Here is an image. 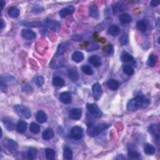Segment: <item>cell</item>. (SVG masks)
I'll return each instance as SVG.
<instances>
[{
  "mask_svg": "<svg viewBox=\"0 0 160 160\" xmlns=\"http://www.w3.org/2000/svg\"><path fill=\"white\" fill-rule=\"evenodd\" d=\"M149 104V99L144 95H138L132 99H130L127 104V109L134 111L139 108H146Z\"/></svg>",
  "mask_w": 160,
  "mask_h": 160,
  "instance_id": "1",
  "label": "cell"
},
{
  "mask_svg": "<svg viewBox=\"0 0 160 160\" xmlns=\"http://www.w3.org/2000/svg\"><path fill=\"white\" fill-rule=\"evenodd\" d=\"M108 127L109 125L106 123H101L98 125H90L87 131V133L89 136L94 137Z\"/></svg>",
  "mask_w": 160,
  "mask_h": 160,
  "instance_id": "2",
  "label": "cell"
},
{
  "mask_svg": "<svg viewBox=\"0 0 160 160\" xmlns=\"http://www.w3.org/2000/svg\"><path fill=\"white\" fill-rule=\"evenodd\" d=\"M14 109L15 113L21 118L28 119L31 116V113L30 109L26 106H23V105L17 104L16 106H14Z\"/></svg>",
  "mask_w": 160,
  "mask_h": 160,
  "instance_id": "3",
  "label": "cell"
},
{
  "mask_svg": "<svg viewBox=\"0 0 160 160\" xmlns=\"http://www.w3.org/2000/svg\"><path fill=\"white\" fill-rule=\"evenodd\" d=\"M86 108L89 112L93 114L96 118H101L103 116V113L101 111L96 104L94 103H88L86 104Z\"/></svg>",
  "mask_w": 160,
  "mask_h": 160,
  "instance_id": "4",
  "label": "cell"
},
{
  "mask_svg": "<svg viewBox=\"0 0 160 160\" xmlns=\"http://www.w3.org/2000/svg\"><path fill=\"white\" fill-rule=\"evenodd\" d=\"M4 147L11 153L16 151L18 149V144L11 139H6L3 142Z\"/></svg>",
  "mask_w": 160,
  "mask_h": 160,
  "instance_id": "5",
  "label": "cell"
},
{
  "mask_svg": "<svg viewBox=\"0 0 160 160\" xmlns=\"http://www.w3.org/2000/svg\"><path fill=\"white\" fill-rule=\"evenodd\" d=\"M70 136L75 140H79L83 136V129L80 126H74L70 133Z\"/></svg>",
  "mask_w": 160,
  "mask_h": 160,
  "instance_id": "6",
  "label": "cell"
},
{
  "mask_svg": "<svg viewBox=\"0 0 160 160\" xmlns=\"http://www.w3.org/2000/svg\"><path fill=\"white\" fill-rule=\"evenodd\" d=\"M93 93L95 100H99L101 98L103 94V89L101 84L98 83H96L93 86Z\"/></svg>",
  "mask_w": 160,
  "mask_h": 160,
  "instance_id": "7",
  "label": "cell"
},
{
  "mask_svg": "<svg viewBox=\"0 0 160 160\" xmlns=\"http://www.w3.org/2000/svg\"><path fill=\"white\" fill-rule=\"evenodd\" d=\"M45 24H46V26L48 28L53 30L54 31H58L60 29V24L59 23V22L55 21L54 19H46Z\"/></svg>",
  "mask_w": 160,
  "mask_h": 160,
  "instance_id": "8",
  "label": "cell"
},
{
  "mask_svg": "<svg viewBox=\"0 0 160 160\" xmlns=\"http://www.w3.org/2000/svg\"><path fill=\"white\" fill-rule=\"evenodd\" d=\"M82 111L79 108H73L69 113V118L73 120H79L81 118Z\"/></svg>",
  "mask_w": 160,
  "mask_h": 160,
  "instance_id": "9",
  "label": "cell"
},
{
  "mask_svg": "<svg viewBox=\"0 0 160 160\" xmlns=\"http://www.w3.org/2000/svg\"><path fill=\"white\" fill-rule=\"evenodd\" d=\"M59 100L63 103L66 104L71 103L72 101V96L71 93L68 91L61 93L59 95Z\"/></svg>",
  "mask_w": 160,
  "mask_h": 160,
  "instance_id": "10",
  "label": "cell"
},
{
  "mask_svg": "<svg viewBox=\"0 0 160 160\" xmlns=\"http://www.w3.org/2000/svg\"><path fill=\"white\" fill-rule=\"evenodd\" d=\"M21 36L26 39L31 40L36 38V34L33 31L29 29H23L21 31Z\"/></svg>",
  "mask_w": 160,
  "mask_h": 160,
  "instance_id": "11",
  "label": "cell"
},
{
  "mask_svg": "<svg viewBox=\"0 0 160 160\" xmlns=\"http://www.w3.org/2000/svg\"><path fill=\"white\" fill-rule=\"evenodd\" d=\"M75 10V8L73 6H69L66 8H63L61 10H60L59 13V16L61 18H65L69 14H71L74 13Z\"/></svg>",
  "mask_w": 160,
  "mask_h": 160,
  "instance_id": "12",
  "label": "cell"
},
{
  "mask_svg": "<svg viewBox=\"0 0 160 160\" xmlns=\"http://www.w3.org/2000/svg\"><path fill=\"white\" fill-rule=\"evenodd\" d=\"M68 75L69 78L71 79L72 81L76 82L78 81V80H79V73L77 70L74 68H71L68 69Z\"/></svg>",
  "mask_w": 160,
  "mask_h": 160,
  "instance_id": "13",
  "label": "cell"
},
{
  "mask_svg": "<svg viewBox=\"0 0 160 160\" xmlns=\"http://www.w3.org/2000/svg\"><path fill=\"white\" fill-rule=\"evenodd\" d=\"M89 62L95 68H98L101 65V59L98 55H93L89 58Z\"/></svg>",
  "mask_w": 160,
  "mask_h": 160,
  "instance_id": "14",
  "label": "cell"
},
{
  "mask_svg": "<svg viewBox=\"0 0 160 160\" xmlns=\"http://www.w3.org/2000/svg\"><path fill=\"white\" fill-rule=\"evenodd\" d=\"M36 119L39 123H44L47 121V115L43 111H38L36 114Z\"/></svg>",
  "mask_w": 160,
  "mask_h": 160,
  "instance_id": "15",
  "label": "cell"
},
{
  "mask_svg": "<svg viewBox=\"0 0 160 160\" xmlns=\"http://www.w3.org/2000/svg\"><path fill=\"white\" fill-rule=\"evenodd\" d=\"M69 46V44L68 42H63L60 44L58 46V48L57 49V52L56 54V56H61V55H63L64 53L66 51V49L68 48Z\"/></svg>",
  "mask_w": 160,
  "mask_h": 160,
  "instance_id": "16",
  "label": "cell"
},
{
  "mask_svg": "<svg viewBox=\"0 0 160 160\" xmlns=\"http://www.w3.org/2000/svg\"><path fill=\"white\" fill-rule=\"evenodd\" d=\"M149 131L153 136L157 139H159V126L158 124H151L149 126Z\"/></svg>",
  "mask_w": 160,
  "mask_h": 160,
  "instance_id": "17",
  "label": "cell"
},
{
  "mask_svg": "<svg viewBox=\"0 0 160 160\" xmlns=\"http://www.w3.org/2000/svg\"><path fill=\"white\" fill-rule=\"evenodd\" d=\"M107 86L109 89H111V91H116L117 90L119 86V83L116 81V80L111 79L108 80L106 83Z\"/></svg>",
  "mask_w": 160,
  "mask_h": 160,
  "instance_id": "18",
  "label": "cell"
},
{
  "mask_svg": "<svg viewBox=\"0 0 160 160\" xmlns=\"http://www.w3.org/2000/svg\"><path fill=\"white\" fill-rule=\"evenodd\" d=\"M3 123L4 124V128L8 131H13L14 129V123L11 119L8 118H4L3 119Z\"/></svg>",
  "mask_w": 160,
  "mask_h": 160,
  "instance_id": "19",
  "label": "cell"
},
{
  "mask_svg": "<svg viewBox=\"0 0 160 160\" xmlns=\"http://www.w3.org/2000/svg\"><path fill=\"white\" fill-rule=\"evenodd\" d=\"M42 136L44 140H49V139H52L54 136L53 130L50 128L46 129L44 131V132L43 133Z\"/></svg>",
  "mask_w": 160,
  "mask_h": 160,
  "instance_id": "20",
  "label": "cell"
},
{
  "mask_svg": "<svg viewBox=\"0 0 160 160\" xmlns=\"http://www.w3.org/2000/svg\"><path fill=\"white\" fill-rule=\"evenodd\" d=\"M8 14L9 17L13 18H16L18 17L19 14V10L18 8L15 6L10 7L8 11Z\"/></svg>",
  "mask_w": 160,
  "mask_h": 160,
  "instance_id": "21",
  "label": "cell"
},
{
  "mask_svg": "<svg viewBox=\"0 0 160 160\" xmlns=\"http://www.w3.org/2000/svg\"><path fill=\"white\" fill-rule=\"evenodd\" d=\"M108 33L113 36H116L120 33V29L117 25L113 24L109 27Z\"/></svg>",
  "mask_w": 160,
  "mask_h": 160,
  "instance_id": "22",
  "label": "cell"
},
{
  "mask_svg": "<svg viewBox=\"0 0 160 160\" xmlns=\"http://www.w3.org/2000/svg\"><path fill=\"white\" fill-rule=\"evenodd\" d=\"M27 126H28V124L25 121H23V120H21V121H19L18 123V125H17L18 132L20 133H24L25 131H26V130L27 129Z\"/></svg>",
  "mask_w": 160,
  "mask_h": 160,
  "instance_id": "23",
  "label": "cell"
},
{
  "mask_svg": "<svg viewBox=\"0 0 160 160\" xmlns=\"http://www.w3.org/2000/svg\"><path fill=\"white\" fill-rule=\"evenodd\" d=\"M144 153L147 155H152L156 152V149L151 144H146L144 147Z\"/></svg>",
  "mask_w": 160,
  "mask_h": 160,
  "instance_id": "24",
  "label": "cell"
},
{
  "mask_svg": "<svg viewBox=\"0 0 160 160\" xmlns=\"http://www.w3.org/2000/svg\"><path fill=\"white\" fill-rule=\"evenodd\" d=\"M84 59V55L81 51H75L72 55V59L76 63L81 62Z\"/></svg>",
  "mask_w": 160,
  "mask_h": 160,
  "instance_id": "25",
  "label": "cell"
},
{
  "mask_svg": "<svg viewBox=\"0 0 160 160\" xmlns=\"http://www.w3.org/2000/svg\"><path fill=\"white\" fill-rule=\"evenodd\" d=\"M121 59L123 62H133L134 64V59L132 55L127 53H123L121 55Z\"/></svg>",
  "mask_w": 160,
  "mask_h": 160,
  "instance_id": "26",
  "label": "cell"
},
{
  "mask_svg": "<svg viewBox=\"0 0 160 160\" xmlns=\"http://www.w3.org/2000/svg\"><path fill=\"white\" fill-rule=\"evenodd\" d=\"M119 19L123 24H128L131 21V17L128 13H123L119 16Z\"/></svg>",
  "mask_w": 160,
  "mask_h": 160,
  "instance_id": "27",
  "label": "cell"
},
{
  "mask_svg": "<svg viewBox=\"0 0 160 160\" xmlns=\"http://www.w3.org/2000/svg\"><path fill=\"white\" fill-rule=\"evenodd\" d=\"M158 61V57L155 54H151L148 58V61H147V65L149 67H154L155 65L156 64Z\"/></svg>",
  "mask_w": 160,
  "mask_h": 160,
  "instance_id": "28",
  "label": "cell"
},
{
  "mask_svg": "<svg viewBox=\"0 0 160 160\" xmlns=\"http://www.w3.org/2000/svg\"><path fill=\"white\" fill-rule=\"evenodd\" d=\"M89 13L90 16L94 19H98L99 16L98 9L97 6H95V5H91V6L89 7Z\"/></svg>",
  "mask_w": 160,
  "mask_h": 160,
  "instance_id": "29",
  "label": "cell"
},
{
  "mask_svg": "<svg viewBox=\"0 0 160 160\" xmlns=\"http://www.w3.org/2000/svg\"><path fill=\"white\" fill-rule=\"evenodd\" d=\"M114 53V48L112 44H108L103 48V53L107 56H110L113 55Z\"/></svg>",
  "mask_w": 160,
  "mask_h": 160,
  "instance_id": "30",
  "label": "cell"
},
{
  "mask_svg": "<svg viewBox=\"0 0 160 160\" xmlns=\"http://www.w3.org/2000/svg\"><path fill=\"white\" fill-rule=\"evenodd\" d=\"M53 84L54 86L63 87L64 85V81L60 76H55L53 79Z\"/></svg>",
  "mask_w": 160,
  "mask_h": 160,
  "instance_id": "31",
  "label": "cell"
},
{
  "mask_svg": "<svg viewBox=\"0 0 160 160\" xmlns=\"http://www.w3.org/2000/svg\"><path fill=\"white\" fill-rule=\"evenodd\" d=\"M63 158L66 160H70L73 158V152L68 147H66L64 149Z\"/></svg>",
  "mask_w": 160,
  "mask_h": 160,
  "instance_id": "32",
  "label": "cell"
},
{
  "mask_svg": "<svg viewBox=\"0 0 160 160\" xmlns=\"http://www.w3.org/2000/svg\"><path fill=\"white\" fill-rule=\"evenodd\" d=\"M38 151L35 148H30L28 152V158L30 159H34L36 158Z\"/></svg>",
  "mask_w": 160,
  "mask_h": 160,
  "instance_id": "33",
  "label": "cell"
},
{
  "mask_svg": "<svg viewBox=\"0 0 160 160\" xmlns=\"http://www.w3.org/2000/svg\"><path fill=\"white\" fill-rule=\"evenodd\" d=\"M29 130L30 131L33 133V134H38L40 131L39 125L35 123H32L31 124H30Z\"/></svg>",
  "mask_w": 160,
  "mask_h": 160,
  "instance_id": "34",
  "label": "cell"
},
{
  "mask_svg": "<svg viewBox=\"0 0 160 160\" xmlns=\"http://www.w3.org/2000/svg\"><path fill=\"white\" fill-rule=\"evenodd\" d=\"M46 157L49 160H53L55 159V151L53 149L47 148L46 149Z\"/></svg>",
  "mask_w": 160,
  "mask_h": 160,
  "instance_id": "35",
  "label": "cell"
},
{
  "mask_svg": "<svg viewBox=\"0 0 160 160\" xmlns=\"http://www.w3.org/2000/svg\"><path fill=\"white\" fill-rule=\"evenodd\" d=\"M123 71L124 73H126L128 76H131L134 73V69L133 67L129 64L124 65L123 67Z\"/></svg>",
  "mask_w": 160,
  "mask_h": 160,
  "instance_id": "36",
  "label": "cell"
},
{
  "mask_svg": "<svg viewBox=\"0 0 160 160\" xmlns=\"http://www.w3.org/2000/svg\"><path fill=\"white\" fill-rule=\"evenodd\" d=\"M136 26L137 28L141 31H145L146 30L147 28V25L144 21H142V20H140V21H138L136 24Z\"/></svg>",
  "mask_w": 160,
  "mask_h": 160,
  "instance_id": "37",
  "label": "cell"
},
{
  "mask_svg": "<svg viewBox=\"0 0 160 160\" xmlns=\"http://www.w3.org/2000/svg\"><path fill=\"white\" fill-rule=\"evenodd\" d=\"M81 70L84 74L88 75H91L93 73V69L91 66H88V65H84L81 68Z\"/></svg>",
  "mask_w": 160,
  "mask_h": 160,
  "instance_id": "38",
  "label": "cell"
},
{
  "mask_svg": "<svg viewBox=\"0 0 160 160\" xmlns=\"http://www.w3.org/2000/svg\"><path fill=\"white\" fill-rule=\"evenodd\" d=\"M34 83L38 87H41L43 86L44 83V79L42 76H37L34 79Z\"/></svg>",
  "mask_w": 160,
  "mask_h": 160,
  "instance_id": "39",
  "label": "cell"
},
{
  "mask_svg": "<svg viewBox=\"0 0 160 160\" xmlns=\"http://www.w3.org/2000/svg\"><path fill=\"white\" fill-rule=\"evenodd\" d=\"M141 156V154L138 153L137 151H134L133 149H129L128 153V156L131 158H138Z\"/></svg>",
  "mask_w": 160,
  "mask_h": 160,
  "instance_id": "40",
  "label": "cell"
},
{
  "mask_svg": "<svg viewBox=\"0 0 160 160\" xmlns=\"http://www.w3.org/2000/svg\"><path fill=\"white\" fill-rule=\"evenodd\" d=\"M128 36L126 34H123L122 36L119 38V42L122 45H126L128 43Z\"/></svg>",
  "mask_w": 160,
  "mask_h": 160,
  "instance_id": "41",
  "label": "cell"
},
{
  "mask_svg": "<svg viewBox=\"0 0 160 160\" xmlns=\"http://www.w3.org/2000/svg\"><path fill=\"white\" fill-rule=\"evenodd\" d=\"M0 87H1V89L3 92H4V93L7 92L8 87H7L6 82H5L1 79V80H0Z\"/></svg>",
  "mask_w": 160,
  "mask_h": 160,
  "instance_id": "42",
  "label": "cell"
},
{
  "mask_svg": "<svg viewBox=\"0 0 160 160\" xmlns=\"http://www.w3.org/2000/svg\"><path fill=\"white\" fill-rule=\"evenodd\" d=\"M99 48V46L98 44H89L88 46L86 48V49H87V51H94V50H96L97 49Z\"/></svg>",
  "mask_w": 160,
  "mask_h": 160,
  "instance_id": "43",
  "label": "cell"
},
{
  "mask_svg": "<svg viewBox=\"0 0 160 160\" xmlns=\"http://www.w3.org/2000/svg\"><path fill=\"white\" fill-rule=\"evenodd\" d=\"M21 88L24 92H30L31 90V86H29L28 84H23L22 85Z\"/></svg>",
  "mask_w": 160,
  "mask_h": 160,
  "instance_id": "44",
  "label": "cell"
},
{
  "mask_svg": "<svg viewBox=\"0 0 160 160\" xmlns=\"http://www.w3.org/2000/svg\"><path fill=\"white\" fill-rule=\"evenodd\" d=\"M159 3H160L159 1H156V0H155V1H152L151 2V6L153 7H156L158 6Z\"/></svg>",
  "mask_w": 160,
  "mask_h": 160,
  "instance_id": "45",
  "label": "cell"
},
{
  "mask_svg": "<svg viewBox=\"0 0 160 160\" xmlns=\"http://www.w3.org/2000/svg\"><path fill=\"white\" fill-rule=\"evenodd\" d=\"M0 21H1V24H0V28H1V29H3V28H4V25H5V23L3 21V19H1V20H0Z\"/></svg>",
  "mask_w": 160,
  "mask_h": 160,
  "instance_id": "46",
  "label": "cell"
},
{
  "mask_svg": "<svg viewBox=\"0 0 160 160\" xmlns=\"http://www.w3.org/2000/svg\"><path fill=\"white\" fill-rule=\"evenodd\" d=\"M5 4H6V3H5V1H3V0H1V4H0V5H1V11H2V10H3Z\"/></svg>",
  "mask_w": 160,
  "mask_h": 160,
  "instance_id": "47",
  "label": "cell"
},
{
  "mask_svg": "<svg viewBox=\"0 0 160 160\" xmlns=\"http://www.w3.org/2000/svg\"><path fill=\"white\" fill-rule=\"evenodd\" d=\"M117 159H126V158L123 156V154H119L118 155V156L116 158Z\"/></svg>",
  "mask_w": 160,
  "mask_h": 160,
  "instance_id": "48",
  "label": "cell"
}]
</instances>
